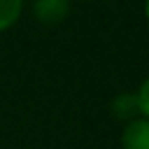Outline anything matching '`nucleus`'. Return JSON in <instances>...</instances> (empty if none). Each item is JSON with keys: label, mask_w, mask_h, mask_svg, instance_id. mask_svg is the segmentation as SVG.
<instances>
[{"label": "nucleus", "mask_w": 149, "mask_h": 149, "mask_svg": "<svg viewBox=\"0 0 149 149\" xmlns=\"http://www.w3.org/2000/svg\"><path fill=\"white\" fill-rule=\"evenodd\" d=\"M72 0H33V19L47 28L61 26L70 14Z\"/></svg>", "instance_id": "nucleus-1"}, {"label": "nucleus", "mask_w": 149, "mask_h": 149, "mask_svg": "<svg viewBox=\"0 0 149 149\" xmlns=\"http://www.w3.org/2000/svg\"><path fill=\"white\" fill-rule=\"evenodd\" d=\"M23 14V0H0V33L9 30Z\"/></svg>", "instance_id": "nucleus-4"}, {"label": "nucleus", "mask_w": 149, "mask_h": 149, "mask_svg": "<svg viewBox=\"0 0 149 149\" xmlns=\"http://www.w3.org/2000/svg\"><path fill=\"white\" fill-rule=\"evenodd\" d=\"M79 2H91V0H79Z\"/></svg>", "instance_id": "nucleus-7"}, {"label": "nucleus", "mask_w": 149, "mask_h": 149, "mask_svg": "<svg viewBox=\"0 0 149 149\" xmlns=\"http://www.w3.org/2000/svg\"><path fill=\"white\" fill-rule=\"evenodd\" d=\"M142 12H144V19H147V23H149V0H144V7H142Z\"/></svg>", "instance_id": "nucleus-6"}, {"label": "nucleus", "mask_w": 149, "mask_h": 149, "mask_svg": "<svg viewBox=\"0 0 149 149\" xmlns=\"http://www.w3.org/2000/svg\"><path fill=\"white\" fill-rule=\"evenodd\" d=\"M109 109H112V114H114L119 121L128 123V121H133V119H137V116H140L137 95H135V93H119V95L112 100Z\"/></svg>", "instance_id": "nucleus-3"}, {"label": "nucleus", "mask_w": 149, "mask_h": 149, "mask_svg": "<svg viewBox=\"0 0 149 149\" xmlns=\"http://www.w3.org/2000/svg\"><path fill=\"white\" fill-rule=\"evenodd\" d=\"M135 95H137V107H140V116L149 119V77H147V79H142V84L137 86Z\"/></svg>", "instance_id": "nucleus-5"}, {"label": "nucleus", "mask_w": 149, "mask_h": 149, "mask_svg": "<svg viewBox=\"0 0 149 149\" xmlns=\"http://www.w3.org/2000/svg\"><path fill=\"white\" fill-rule=\"evenodd\" d=\"M121 149H149V119L137 116V119L123 123Z\"/></svg>", "instance_id": "nucleus-2"}]
</instances>
